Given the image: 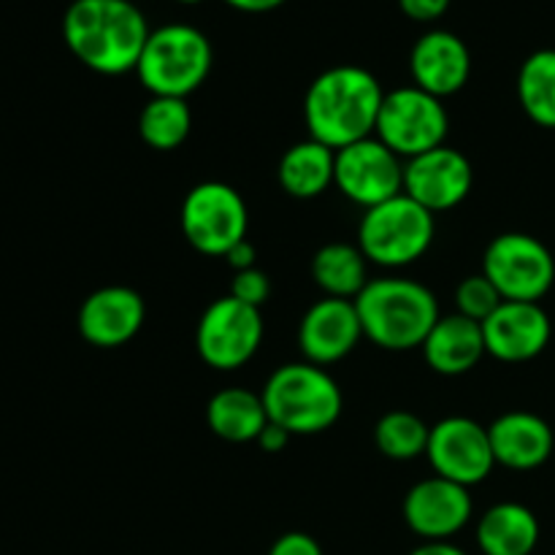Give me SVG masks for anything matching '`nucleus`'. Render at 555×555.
<instances>
[{"label":"nucleus","instance_id":"1","mask_svg":"<svg viewBox=\"0 0 555 555\" xmlns=\"http://www.w3.org/2000/svg\"><path fill=\"white\" fill-rule=\"evenodd\" d=\"M150 33L144 14L130 0H74L63 16L65 47L103 76L135 70Z\"/></svg>","mask_w":555,"mask_h":555},{"label":"nucleus","instance_id":"2","mask_svg":"<svg viewBox=\"0 0 555 555\" xmlns=\"http://www.w3.org/2000/svg\"><path fill=\"white\" fill-rule=\"evenodd\" d=\"M383 98L385 90L377 76L361 65H336L323 70L304 98V122L309 139L331 146L334 152L372 139Z\"/></svg>","mask_w":555,"mask_h":555},{"label":"nucleus","instance_id":"3","mask_svg":"<svg viewBox=\"0 0 555 555\" xmlns=\"http://www.w3.org/2000/svg\"><path fill=\"white\" fill-rule=\"evenodd\" d=\"M363 336L390 352L423 347L439 314L437 296L426 285L404 276L369 280L356 298Z\"/></svg>","mask_w":555,"mask_h":555},{"label":"nucleus","instance_id":"4","mask_svg":"<svg viewBox=\"0 0 555 555\" xmlns=\"http://www.w3.org/2000/svg\"><path fill=\"white\" fill-rule=\"evenodd\" d=\"M263 404L269 421L285 428L287 434H323L339 421L341 390L336 379L314 363H285L276 369L263 385Z\"/></svg>","mask_w":555,"mask_h":555},{"label":"nucleus","instance_id":"5","mask_svg":"<svg viewBox=\"0 0 555 555\" xmlns=\"http://www.w3.org/2000/svg\"><path fill=\"white\" fill-rule=\"evenodd\" d=\"M215 49L193 25H163L150 33L135 76L152 98L193 95L211 74Z\"/></svg>","mask_w":555,"mask_h":555},{"label":"nucleus","instance_id":"6","mask_svg":"<svg viewBox=\"0 0 555 555\" xmlns=\"http://www.w3.org/2000/svg\"><path fill=\"white\" fill-rule=\"evenodd\" d=\"M434 215L410 195H396L385 204L372 206L358 228V247L372 263L385 269H404L431 249Z\"/></svg>","mask_w":555,"mask_h":555},{"label":"nucleus","instance_id":"7","mask_svg":"<svg viewBox=\"0 0 555 555\" xmlns=\"http://www.w3.org/2000/svg\"><path fill=\"white\" fill-rule=\"evenodd\" d=\"M179 222L190 247L209 258H225L247 238L249 215L236 188L225 182H201L184 195Z\"/></svg>","mask_w":555,"mask_h":555},{"label":"nucleus","instance_id":"8","mask_svg":"<svg viewBox=\"0 0 555 555\" xmlns=\"http://www.w3.org/2000/svg\"><path fill=\"white\" fill-rule=\"evenodd\" d=\"M450 119L444 103L412 85L385 92L374 135L399 157L412 160L444 146Z\"/></svg>","mask_w":555,"mask_h":555},{"label":"nucleus","instance_id":"9","mask_svg":"<svg viewBox=\"0 0 555 555\" xmlns=\"http://www.w3.org/2000/svg\"><path fill=\"white\" fill-rule=\"evenodd\" d=\"M482 274L504 301L540 304L555 282V260L540 238L529 233H502L488 244Z\"/></svg>","mask_w":555,"mask_h":555},{"label":"nucleus","instance_id":"10","mask_svg":"<svg viewBox=\"0 0 555 555\" xmlns=\"http://www.w3.org/2000/svg\"><path fill=\"white\" fill-rule=\"evenodd\" d=\"M263 341V314L233 296L217 298L201 314L195 347L206 366L217 372H236L255 358Z\"/></svg>","mask_w":555,"mask_h":555},{"label":"nucleus","instance_id":"11","mask_svg":"<svg viewBox=\"0 0 555 555\" xmlns=\"http://www.w3.org/2000/svg\"><path fill=\"white\" fill-rule=\"evenodd\" d=\"M334 184L352 204L372 209L404 193V163L372 135L336 152Z\"/></svg>","mask_w":555,"mask_h":555},{"label":"nucleus","instance_id":"12","mask_svg":"<svg viewBox=\"0 0 555 555\" xmlns=\"http://www.w3.org/2000/svg\"><path fill=\"white\" fill-rule=\"evenodd\" d=\"M426 459L439 477L459 486H480L496 466L488 428L469 417H444L431 428Z\"/></svg>","mask_w":555,"mask_h":555},{"label":"nucleus","instance_id":"13","mask_svg":"<svg viewBox=\"0 0 555 555\" xmlns=\"http://www.w3.org/2000/svg\"><path fill=\"white\" fill-rule=\"evenodd\" d=\"M472 188H475V168L469 157L448 144L404 163V195L417 201L431 215L464 204Z\"/></svg>","mask_w":555,"mask_h":555},{"label":"nucleus","instance_id":"14","mask_svg":"<svg viewBox=\"0 0 555 555\" xmlns=\"http://www.w3.org/2000/svg\"><path fill=\"white\" fill-rule=\"evenodd\" d=\"M404 520L426 542H448L472 520L469 488L439 475L421 480L404 496Z\"/></svg>","mask_w":555,"mask_h":555},{"label":"nucleus","instance_id":"15","mask_svg":"<svg viewBox=\"0 0 555 555\" xmlns=\"http://www.w3.org/2000/svg\"><path fill=\"white\" fill-rule=\"evenodd\" d=\"M482 325L486 352L504 363L534 361L551 345L553 325L540 304L502 301Z\"/></svg>","mask_w":555,"mask_h":555},{"label":"nucleus","instance_id":"16","mask_svg":"<svg viewBox=\"0 0 555 555\" xmlns=\"http://www.w3.org/2000/svg\"><path fill=\"white\" fill-rule=\"evenodd\" d=\"M363 328L356 301L328 298L312 304L298 325V347L314 366H331L356 350Z\"/></svg>","mask_w":555,"mask_h":555},{"label":"nucleus","instance_id":"17","mask_svg":"<svg viewBox=\"0 0 555 555\" xmlns=\"http://www.w3.org/2000/svg\"><path fill=\"white\" fill-rule=\"evenodd\" d=\"M146 318L144 298L125 285L90 293L79 309V334L101 350H114L133 339Z\"/></svg>","mask_w":555,"mask_h":555},{"label":"nucleus","instance_id":"18","mask_svg":"<svg viewBox=\"0 0 555 555\" xmlns=\"http://www.w3.org/2000/svg\"><path fill=\"white\" fill-rule=\"evenodd\" d=\"M410 70L415 87L442 101L466 87L472 76V54L455 33L428 30L412 47Z\"/></svg>","mask_w":555,"mask_h":555},{"label":"nucleus","instance_id":"19","mask_svg":"<svg viewBox=\"0 0 555 555\" xmlns=\"http://www.w3.org/2000/svg\"><path fill=\"white\" fill-rule=\"evenodd\" d=\"M493 459L499 466L513 472L540 469L553 455V428L540 415L526 410L504 412L488 428Z\"/></svg>","mask_w":555,"mask_h":555},{"label":"nucleus","instance_id":"20","mask_svg":"<svg viewBox=\"0 0 555 555\" xmlns=\"http://www.w3.org/2000/svg\"><path fill=\"white\" fill-rule=\"evenodd\" d=\"M421 350L428 366L444 377H461L488 356L482 325L459 312L439 318Z\"/></svg>","mask_w":555,"mask_h":555},{"label":"nucleus","instance_id":"21","mask_svg":"<svg viewBox=\"0 0 555 555\" xmlns=\"http://www.w3.org/2000/svg\"><path fill=\"white\" fill-rule=\"evenodd\" d=\"M477 545L482 555H531L540 545V520L526 504H493L477 524Z\"/></svg>","mask_w":555,"mask_h":555},{"label":"nucleus","instance_id":"22","mask_svg":"<svg viewBox=\"0 0 555 555\" xmlns=\"http://www.w3.org/2000/svg\"><path fill=\"white\" fill-rule=\"evenodd\" d=\"M206 423L215 431V437L244 444L258 442V437L271 421L263 396L247 388H225L211 396L209 406H206Z\"/></svg>","mask_w":555,"mask_h":555},{"label":"nucleus","instance_id":"23","mask_svg":"<svg viewBox=\"0 0 555 555\" xmlns=\"http://www.w3.org/2000/svg\"><path fill=\"white\" fill-rule=\"evenodd\" d=\"M334 166L336 152L320 141L307 139L293 144L282 155L276 179L291 198L312 201L334 184Z\"/></svg>","mask_w":555,"mask_h":555},{"label":"nucleus","instance_id":"24","mask_svg":"<svg viewBox=\"0 0 555 555\" xmlns=\"http://www.w3.org/2000/svg\"><path fill=\"white\" fill-rule=\"evenodd\" d=\"M366 255L352 244H325L312 258V280L328 298L356 301L363 287L369 285Z\"/></svg>","mask_w":555,"mask_h":555},{"label":"nucleus","instance_id":"25","mask_svg":"<svg viewBox=\"0 0 555 555\" xmlns=\"http://www.w3.org/2000/svg\"><path fill=\"white\" fill-rule=\"evenodd\" d=\"M518 101L540 128H555V49L529 54L518 70Z\"/></svg>","mask_w":555,"mask_h":555},{"label":"nucleus","instance_id":"26","mask_svg":"<svg viewBox=\"0 0 555 555\" xmlns=\"http://www.w3.org/2000/svg\"><path fill=\"white\" fill-rule=\"evenodd\" d=\"M193 130V112L184 98H152L139 114V135L157 152H173Z\"/></svg>","mask_w":555,"mask_h":555},{"label":"nucleus","instance_id":"27","mask_svg":"<svg viewBox=\"0 0 555 555\" xmlns=\"http://www.w3.org/2000/svg\"><path fill=\"white\" fill-rule=\"evenodd\" d=\"M428 437H431V428L421 417L404 410L383 415L374 428L377 450L390 461H412L417 455H426Z\"/></svg>","mask_w":555,"mask_h":555},{"label":"nucleus","instance_id":"28","mask_svg":"<svg viewBox=\"0 0 555 555\" xmlns=\"http://www.w3.org/2000/svg\"><path fill=\"white\" fill-rule=\"evenodd\" d=\"M504 298L493 287V282L486 274H472L455 291V304H459V314L475 320V323H486L493 312L499 309Z\"/></svg>","mask_w":555,"mask_h":555},{"label":"nucleus","instance_id":"29","mask_svg":"<svg viewBox=\"0 0 555 555\" xmlns=\"http://www.w3.org/2000/svg\"><path fill=\"white\" fill-rule=\"evenodd\" d=\"M231 296L238 298L242 304H249V307L260 309L271 296L269 276H266L260 269L236 271V276H233L231 282Z\"/></svg>","mask_w":555,"mask_h":555},{"label":"nucleus","instance_id":"30","mask_svg":"<svg viewBox=\"0 0 555 555\" xmlns=\"http://www.w3.org/2000/svg\"><path fill=\"white\" fill-rule=\"evenodd\" d=\"M269 555H325L320 542L304 531H287L271 545Z\"/></svg>","mask_w":555,"mask_h":555},{"label":"nucleus","instance_id":"31","mask_svg":"<svg viewBox=\"0 0 555 555\" xmlns=\"http://www.w3.org/2000/svg\"><path fill=\"white\" fill-rule=\"evenodd\" d=\"M399 9L415 22H434L448 14L450 0H399Z\"/></svg>","mask_w":555,"mask_h":555},{"label":"nucleus","instance_id":"32","mask_svg":"<svg viewBox=\"0 0 555 555\" xmlns=\"http://www.w3.org/2000/svg\"><path fill=\"white\" fill-rule=\"evenodd\" d=\"M287 442H291V434L276 426V423H269L258 437L260 450H266V453H280V450L287 448Z\"/></svg>","mask_w":555,"mask_h":555},{"label":"nucleus","instance_id":"33","mask_svg":"<svg viewBox=\"0 0 555 555\" xmlns=\"http://www.w3.org/2000/svg\"><path fill=\"white\" fill-rule=\"evenodd\" d=\"M225 260H228V266L236 271L255 269V247L247 242V238H244V242H238L236 247L225 255Z\"/></svg>","mask_w":555,"mask_h":555},{"label":"nucleus","instance_id":"34","mask_svg":"<svg viewBox=\"0 0 555 555\" xmlns=\"http://www.w3.org/2000/svg\"><path fill=\"white\" fill-rule=\"evenodd\" d=\"M225 3L238 11H247V14H266V11L280 9L285 0H225Z\"/></svg>","mask_w":555,"mask_h":555},{"label":"nucleus","instance_id":"35","mask_svg":"<svg viewBox=\"0 0 555 555\" xmlns=\"http://www.w3.org/2000/svg\"><path fill=\"white\" fill-rule=\"evenodd\" d=\"M410 555H469V553L461 551V547L453 545V542H426V545L415 547Z\"/></svg>","mask_w":555,"mask_h":555},{"label":"nucleus","instance_id":"36","mask_svg":"<svg viewBox=\"0 0 555 555\" xmlns=\"http://www.w3.org/2000/svg\"><path fill=\"white\" fill-rule=\"evenodd\" d=\"M177 3H184V5H195V3H204V0H177Z\"/></svg>","mask_w":555,"mask_h":555}]
</instances>
